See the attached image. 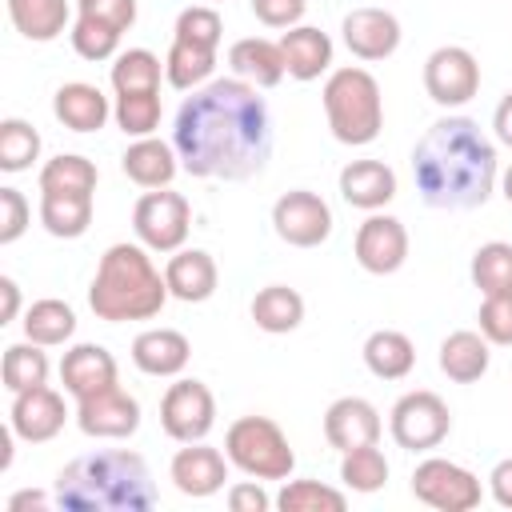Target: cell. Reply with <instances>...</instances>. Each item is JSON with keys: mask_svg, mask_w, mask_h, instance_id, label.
<instances>
[{"mask_svg": "<svg viewBox=\"0 0 512 512\" xmlns=\"http://www.w3.org/2000/svg\"><path fill=\"white\" fill-rule=\"evenodd\" d=\"M180 168L200 180H252L272 156V116L256 84L240 76L196 88L172 124Z\"/></svg>", "mask_w": 512, "mask_h": 512, "instance_id": "obj_1", "label": "cell"}, {"mask_svg": "<svg viewBox=\"0 0 512 512\" xmlns=\"http://www.w3.org/2000/svg\"><path fill=\"white\" fill-rule=\"evenodd\" d=\"M416 192L428 208L468 212L480 208L500 176L496 144L468 116H440L412 148Z\"/></svg>", "mask_w": 512, "mask_h": 512, "instance_id": "obj_2", "label": "cell"}, {"mask_svg": "<svg viewBox=\"0 0 512 512\" xmlns=\"http://www.w3.org/2000/svg\"><path fill=\"white\" fill-rule=\"evenodd\" d=\"M56 504L68 512H148L156 508V484L144 456L128 448H104L76 456L56 472Z\"/></svg>", "mask_w": 512, "mask_h": 512, "instance_id": "obj_3", "label": "cell"}, {"mask_svg": "<svg viewBox=\"0 0 512 512\" xmlns=\"http://www.w3.org/2000/svg\"><path fill=\"white\" fill-rule=\"evenodd\" d=\"M168 296H172L168 280L160 276L144 244H112L100 256L92 288H88V304L96 320H108V324L152 320L160 316Z\"/></svg>", "mask_w": 512, "mask_h": 512, "instance_id": "obj_4", "label": "cell"}, {"mask_svg": "<svg viewBox=\"0 0 512 512\" xmlns=\"http://www.w3.org/2000/svg\"><path fill=\"white\" fill-rule=\"evenodd\" d=\"M324 116L340 144H372L384 128V100L376 76L368 68H336L324 80Z\"/></svg>", "mask_w": 512, "mask_h": 512, "instance_id": "obj_5", "label": "cell"}, {"mask_svg": "<svg viewBox=\"0 0 512 512\" xmlns=\"http://www.w3.org/2000/svg\"><path fill=\"white\" fill-rule=\"evenodd\" d=\"M224 456L252 480H288L296 452L272 416H240L224 432Z\"/></svg>", "mask_w": 512, "mask_h": 512, "instance_id": "obj_6", "label": "cell"}, {"mask_svg": "<svg viewBox=\"0 0 512 512\" xmlns=\"http://www.w3.org/2000/svg\"><path fill=\"white\" fill-rule=\"evenodd\" d=\"M192 228V204L172 188H148L132 208V232L148 252H180Z\"/></svg>", "mask_w": 512, "mask_h": 512, "instance_id": "obj_7", "label": "cell"}, {"mask_svg": "<svg viewBox=\"0 0 512 512\" xmlns=\"http://www.w3.org/2000/svg\"><path fill=\"white\" fill-rule=\"evenodd\" d=\"M388 432H392V440H396L400 448H408V452H428V448H436V444L448 440V432H452V412H448V404H444L436 392L416 388V392H404V396L392 404V412H388Z\"/></svg>", "mask_w": 512, "mask_h": 512, "instance_id": "obj_8", "label": "cell"}, {"mask_svg": "<svg viewBox=\"0 0 512 512\" xmlns=\"http://www.w3.org/2000/svg\"><path fill=\"white\" fill-rule=\"evenodd\" d=\"M412 496L428 508L440 512H468L480 504V476H472L464 464L444 460V456H428L416 464L412 472Z\"/></svg>", "mask_w": 512, "mask_h": 512, "instance_id": "obj_9", "label": "cell"}, {"mask_svg": "<svg viewBox=\"0 0 512 512\" xmlns=\"http://www.w3.org/2000/svg\"><path fill=\"white\" fill-rule=\"evenodd\" d=\"M216 424V396L204 380H176L160 400V428L176 444L204 440Z\"/></svg>", "mask_w": 512, "mask_h": 512, "instance_id": "obj_10", "label": "cell"}, {"mask_svg": "<svg viewBox=\"0 0 512 512\" xmlns=\"http://www.w3.org/2000/svg\"><path fill=\"white\" fill-rule=\"evenodd\" d=\"M424 92L440 108H460L480 92V64L468 48L444 44L424 60Z\"/></svg>", "mask_w": 512, "mask_h": 512, "instance_id": "obj_11", "label": "cell"}, {"mask_svg": "<svg viewBox=\"0 0 512 512\" xmlns=\"http://www.w3.org/2000/svg\"><path fill=\"white\" fill-rule=\"evenodd\" d=\"M272 228L292 248H316L332 236V208L316 192L292 188L272 204Z\"/></svg>", "mask_w": 512, "mask_h": 512, "instance_id": "obj_12", "label": "cell"}, {"mask_svg": "<svg viewBox=\"0 0 512 512\" xmlns=\"http://www.w3.org/2000/svg\"><path fill=\"white\" fill-rule=\"evenodd\" d=\"M352 252H356V264L372 276H392L404 268L408 260V228L388 216V212H372L360 228H356V240H352Z\"/></svg>", "mask_w": 512, "mask_h": 512, "instance_id": "obj_13", "label": "cell"}, {"mask_svg": "<svg viewBox=\"0 0 512 512\" xmlns=\"http://www.w3.org/2000/svg\"><path fill=\"white\" fill-rule=\"evenodd\" d=\"M76 424L92 440H128L140 428V404L120 384L76 400Z\"/></svg>", "mask_w": 512, "mask_h": 512, "instance_id": "obj_14", "label": "cell"}, {"mask_svg": "<svg viewBox=\"0 0 512 512\" xmlns=\"http://www.w3.org/2000/svg\"><path fill=\"white\" fill-rule=\"evenodd\" d=\"M64 420H68L64 396H60L56 388H48V384L12 396L8 424H12V432H16L24 444H48V440L64 428Z\"/></svg>", "mask_w": 512, "mask_h": 512, "instance_id": "obj_15", "label": "cell"}, {"mask_svg": "<svg viewBox=\"0 0 512 512\" xmlns=\"http://www.w3.org/2000/svg\"><path fill=\"white\" fill-rule=\"evenodd\" d=\"M228 464H232L228 456H220V452L208 448L204 440H192V444H184V448L172 456L168 476H172L176 492H184V496H192V500H204V496H216V492L224 488Z\"/></svg>", "mask_w": 512, "mask_h": 512, "instance_id": "obj_16", "label": "cell"}, {"mask_svg": "<svg viewBox=\"0 0 512 512\" xmlns=\"http://www.w3.org/2000/svg\"><path fill=\"white\" fill-rule=\"evenodd\" d=\"M340 32L356 60H388L400 48V20L388 8H352Z\"/></svg>", "mask_w": 512, "mask_h": 512, "instance_id": "obj_17", "label": "cell"}, {"mask_svg": "<svg viewBox=\"0 0 512 512\" xmlns=\"http://www.w3.org/2000/svg\"><path fill=\"white\" fill-rule=\"evenodd\" d=\"M380 432H384L380 412L364 396H340L324 412V440L336 452H348V448H360V444H376Z\"/></svg>", "mask_w": 512, "mask_h": 512, "instance_id": "obj_18", "label": "cell"}, {"mask_svg": "<svg viewBox=\"0 0 512 512\" xmlns=\"http://www.w3.org/2000/svg\"><path fill=\"white\" fill-rule=\"evenodd\" d=\"M60 384L76 400H84L100 388H112L116 384V356L104 344H76L60 360Z\"/></svg>", "mask_w": 512, "mask_h": 512, "instance_id": "obj_19", "label": "cell"}, {"mask_svg": "<svg viewBox=\"0 0 512 512\" xmlns=\"http://www.w3.org/2000/svg\"><path fill=\"white\" fill-rule=\"evenodd\" d=\"M340 196L360 212H380L396 196V172L384 160H352L340 168Z\"/></svg>", "mask_w": 512, "mask_h": 512, "instance_id": "obj_20", "label": "cell"}, {"mask_svg": "<svg viewBox=\"0 0 512 512\" xmlns=\"http://www.w3.org/2000/svg\"><path fill=\"white\" fill-rule=\"evenodd\" d=\"M164 280H168V292L184 304H204L216 284H220V272H216V260L204 252V248H180L172 252V260L164 264Z\"/></svg>", "mask_w": 512, "mask_h": 512, "instance_id": "obj_21", "label": "cell"}, {"mask_svg": "<svg viewBox=\"0 0 512 512\" xmlns=\"http://www.w3.org/2000/svg\"><path fill=\"white\" fill-rule=\"evenodd\" d=\"M192 344L176 328H148L132 340V364L144 376H180L188 368Z\"/></svg>", "mask_w": 512, "mask_h": 512, "instance_id": "obj_22", "label": "cell"}, {"mask_svg": "<svg viewBox=\"0 0 512 512\" xmlns=\"http://www.w3.org/2000/svg\"><path fill=\"white\" fill-rule=\"evenodd\" d=\"M52 112L64 128L72 132H100L112 116V104L108 96L96 88V84H84V80H72V84H60L56 96H52Z\"/></svg>", "mask_w": 512, "mask_h": 512, "instance_id": "obj_23", "label": "cell"}, {"mask_svg": "<svg viewBox=\"0 0 512 512\" xmlns=\"http://www.w3.org/2000/svg\"><path fill=\"white\" fill-rule=\"evenodd\" d=\"M120 168L132 184L140 188H168L180 172V156L172 144L156 140V136H144V140H132L120 156Z\"/></svg>", "mask_w": 512, "mask_h": 512, "instance_id": "obj_24", "label": "cell"}, {"mask_svg": "<svg viewBox=\"0 0 512 512\" xmlns=\"http://www.w3.org/2000/svg\"><path fill=\"white\" fill-rule=\"evenodd\" d=\"M280 52H284V68L292 80H320L332 64V40L328 32L312 28V24H296L280 36Z\"/></svg>", "mask_w": 512, "mask_h": 512, "instance_id": "obj_25", "label": "cell"}, {"mask_svg": "<svg viewBox=\"0 0 512 512\" xmlns=\"http://www.w3.org/2000/svg\"><path fill=\"white\" fill-rule=\"evenodd\" d=\"M228 64L240 80L256 84V88H276L288 68H284V52L280 40H264V36H244L228 48Z\"/></svg>", "mask_w": 512, "mask_h": 512, "instance_id": "obj_26", "label": "cell"}, {"mask_svg": "<svg viewBox=\"0 0 512 512\" xmlns=\"http://www.w3.org/2000/svg\"><path fill=\"white\" fill-rule=\"evenodd\" d=\"M492 364V344L484 340V332H472V328H460V332H448L440 340V372L456 384H476Z\"/></svg>", "mask_w": 512, "mask_h": 512, "instance_id": "obj_27", "label": "cell"}, {"mask_svg": "<svg viewBox=\"0 0 512 512\" xmlns=\"http://www.w3.org/2000/svg\"><path fill=\"white\" fill-rule=\"evenodd\" d=\"M252 320L260 332H272V336L296 332L304 320V296L288 284H268L252 296Z\"/></svg>", "mask_w": 512, "mask_h": 512, "instance_id": "obj_28", "label": "cell"}, {"mask_svg": "<svg viewBox=\"0 0 512 512\" xmlns=\"http://www.w3.org/2000/svg\"><path fill=\"white\" fill-rule=\"evenodd\" d=\"M364 364L380 380H404L416 364V348L400 328H376L364 340Z\"/></svg>", "mask_w": 512, "mask_h": 512, "instance_id": "obj_29", "label": "cell"}, {"mask_svg": "<svg viewBox=\"0 0 512 512\" xmlns=\"http://www.w3.org/2000/svg\"><path fill=\"white\" fill-rule=\"evenodd\" d=\"M8 20L24 40L48 44L68 28V0H8Z\"/></svg>", "mask_w": 512, "mask_h": 512, "instance_id": "obj_30", "label": "cell"}, {"mask_svg": "<svg viewBox=\"0 0 512 512\" xmlns=\"http://www.w3.org/2000/svg\"><path fill=\"white\" fill-rule=\"evenodd\" d=\"M40 224L56 240H76L92 224V196L80 192H40Z\"/></svg>", "mask_w": 512, "mask_h": 512, "instance_id": "obj_31", "label": "cell"}, {"mask_svg": "<svg viewBox=\"0 0 512 512\" xmlns=\"http://www.w3.org/2000/svg\"><path fill=\"white\" fill-rule=\"evenodd\" d=\"M212 68H216V48L188 44V40H172L168 60H164V76H168L172 88L196 92V88H204V80L212 76Z\"/></svg>", "mask_w": 512, "mask_h": 512, "instance_id": "obj_32", "label": "cell"}, {"mask_svg": "<svg viewBox=\"0 0 512 512\" xmlns=\"http://www.w3.org/2000/svg\"><path fill=\"white\" fill-rule=\"evenodd\" d=\"M72 332H76V312L56 296H44L24 312V336L44 344V348L64 344Z\"/></svg>", "mask_w": 512, "mask_h": 512, "instance_id": "obj_33", "label": "cell"}, {"mask_svg": "<svg viewBox=\"0 0 512 512\" xmlns=\"http://www.w3.org/2000/svg\"><path fill=\"white\" fill-rule=\"evenodd\" d=\"M0 376H4V388H8L12 396L48 384V356H44V344H36V340L8 344V348H4Z\"/></svg>", "mask_w": 512, "mask_h": 512, "instance_id": "obj_34", "label": "cell"}, {"mask_svg": "<svg viewBox=\"0 0 512 512\" xmlns=\"http://www.w3.org/2000/svg\"><path fill=\"white\" fill-rule=\"evenodd\" d=\"M96 164L88 156H76V152H60L56 160H48L40 168V192H80V196H92L96 192Z\"/></svg>", "mask_w": 512, "mask_h": 512, "instance_id": "obj_35", "label": "cell"}, {"mask_svg": "<svg viewBox=\"0 0 512 512\" xmlns=\"http://www.w3.org/2000/svg\"><path fill=\"white\" fill-rule=\"evenodd\" d=\"M472 284L484 296H512V244L488 240L472 256Z\"/></svg>", "mask_w": 512, "mask_h": 512, "instance_id": "obj_36", "label": "cell"}, {"mask_svg": "<svg viewBox=\"0 0 512 512\" xmlns=\"http://www.w3.org/2000/svg\"><path fill=\"white\" fill-rule=\"evenodd\" d=\"M112 88L124 92H160V56L148 48H128L112 64Z\"/></svg>", "mask_w": 512, "mask_h": 512, "instance_id": "obj_37", "label": "cell"}, {"mask_svg": "<svg viewBox=\"0 0 512 512\" xmlns=\"http://www.w3.org/2000/svg\"><path fill=\"white\" fill-rule=\"evenodd\" d=\"M340 480L352 492H380L388 484V460L376 444H360L340 452Z\"/></svg>", "mask_w": 512, "mask_h": 512, "instance_id": "obj_38", "label": "cell"}, {"mask_svg": "<svg viewBox=\"0 0 512 512\" xmlns=\"http://www.w3.org/2000/svg\"><path fill=\"white\" fill-rule=\"evenodd\" d=\"M116 128L132 140H144L160 128V92H124L112 104Z\"/></svg>", "mask_w": 512, "mask_h": 512, "instance_id": "obj_39", "label": "cell"}, {"mask_svg": "<svg viewBox=\"0 0 512 512\" xmlns=\"http://www.w3.org/2000/svg\"><path fill=\"white\" fill-rule=\"evenodd\" d=\"M348 496L340 488H328L320 480H284L276 508L284 512H344Z\"/></svg>", "mask_w": 512, "mask_h": 512, "instance_id": "obj_40", "label": "cell"}, {"mask_svg": "<svg viewBox=\"0 0 512 512\" xmlns=\"http://www.w3.org/2000/svg\"><path fill=\"white\" fill-rule=\"evenodd\" d=\"M36 156H40V132L20 116L0 120V168L4 172H28Z\"/></svg>", "mask_w": 512, "mask_h": 512, "instance_id": "obj_41", "label": "cell"}, {"mask_svg": "<svg viewBox=\"0 0 512 512\" xmlns=\"http://www.w3.org/2000/svg\"><path fill=\"white\" fill-rule=\"evenodd\" d=\"M72 48H76V56H84V60H92V64H100V60H112L116 56V48H120V28H112V24H104V20H96V16H76V24H72Z\"/></svg>", "mask_w": 512, "mask_h": 512, "instance_id": "obj_42", "label": "cell"}, {"mask_svg": "<svg viewBox=\"0 0 512 512\" xmlns=\"http://www.w3.org/2000/svg\"><path fill=\"white\" fill-rule=\"evenodd\" d=\"M220 32H224V20L212 4H192L176 16V28H172V40H188V44H204V48H220Z\"/></svg>", "mask_w": 512, "mask_h": 512, "instance_id": "obj_43", "label": "cell"}, {"mask_svg": "<svg viewBox=\"0 0 512 512\" xmlns=\"http://www.w3.org/2000/svg\"><path fill=\"white\" fill-rule=\"evenodd\" d=\"M476 320L488 344H500V348L512 344V296H484Z\"/></svg>", "mask_w": 512, "mask_h": 512, "instance_id": "obj_44", "label": "cell"}, {"mask_svg": "<svg viewBox=\"0 0 512 512\" xmlns=\"http://www.w3.org/2000/svg\"><path fill=\"white\" fill-rule=\"evenodd\" d=\"M32 208L20 188H0V244H16L28 232Z\"/></svg>", "mask_w": 512, "mask_h": 512, "instance_id": "obj_45", "label": "cell"}, {"mask_svg": "<svg viewBox=\"0 0 512 512\" xmlns=\"http://www.w3.org/2000/svg\"><path fill=\"white\" fill-rule=\"evenodd\" d=\"M80 16H96L120 32H128L136 24V0H76Z\"/></svg>", "mask_w": 512, "mask_h": 512, "instance_id": "obj_46", "label": "cell"}, {"mask_svg": "<svg viewBox=\"0 0 512 512\" xmlns=\"http://www.w3.org/2000/svg\"><path fill=\"white\" fill-rule=\"evenodd\" d=\"M304 8V0H252V12L264 28H296Z\"/></svg>", "mask_w": 512, "mask_h": 512, "instance_id": "obj_47", "label": "cell"}, {"mask_svg": "<svg viewBox=\"0 0 512 512\" xmlns=\"http://www.w3.org/2000/svg\"><path fill=\"white\" fill-rule=\"evenodd\" d=\"M276 500L256 484V480H240L228 488V508L232 512H268Z\"/></svg>", "mask_w": 512, "mask_h": 512, "instance_id": "obj_48", "label": "cell"}, {"mask_svg": "<svg viewBox=\"0 0 512 512\" xmlns=\"http://www.w3.org/2000/svg\"><path fill=\"white\" fill-rule=\"evenodd\" d=\"M488 488H492V500H496L500 508H512V456H508V460H500V464L492 468Z\"/></svg>", "mask_w": 512, "mask_h": 512, "instance_id": "obj_49", "label": "cell"}, {"mask_svg": "<svg viewBox=\"0 0 512 512\" xmlns=\"http://www.w3.org/2000/svg\"><path fill=\"white\" fill-rule=\"evenodd\" d=\"M492 132H496V140H500L504 148H512V92H504V100L496 104V112H492Z\"/></svg>", "mask_w": 512, "mask_h": 512, "instance_id": "obj_50", "label": "cell"}, {"mask_svg": "<svg viewBox=\"0 0 512 512\" xmlns=\"http://www.w3.org/2000/svg\"><path fill=\"white\" fill-rule=\"evenodd\" d=\"M0 296H4L0 324H8V320H16V312H20V284H16L12 276H0Z\"/></svg>", "mask_w": 512, "mask_h": 512, "instance_id": "obj_51", "label": "cell"}, {"mask_svg": "<svg viewBox=\"0 0 512 512\" xmlns=\"http://www.w3.org/2000/svg\"><path fill=\"white\" fill-rule=\"evenodd\" d=\"M48 504V496L44 492H16L12 500H8V508L12 512H20V508H44Z\"/></svg>", "mask_w": 512, "mask_h": 512, "instance_id": "obj_52", "label": "cell"}, {"mask_svg": "<svg viewBox=\"0 0 512 512\" xmlns=\"http://www.w3.org/2000/svg\"><path fill=\"white\" fill-rule=\"evenodd\" d=\"M500 192H504V200L512 204V168H508V172L500 176Z\"/></svg>", "mask_w": 512, "mask_h": 512, "instance_id": "obj_53", "label": "cell"}, {"mask_svg": "<svg viewBox=\"0 0 512 512\" xmlns=\"http://www.w3.org/2000/svg\"><path fill=\"white\" fill-rule=\"evenodd\" d=\"M208 4H220V0H208Z\"/></svg>", "mask_w": 512, "mask_h": 512, "instance_id": "obj_54", "label": "cell"}]
</instances>
